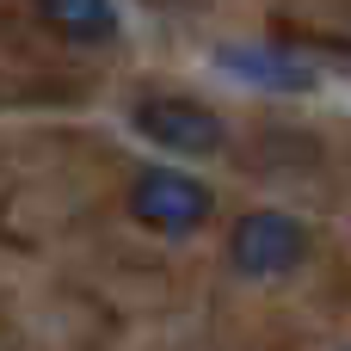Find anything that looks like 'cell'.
Here are the masks:
<instances>
[{
    "label": "cell",
    "mask_w": 351,
    "mask_h": 351,
    "mask_svg": "<svg viewBox=\"0 0 351 351\" xmlns=\"http://www.w3.org/2000/svg\"><path fill=\"white\" fill-rule=\"evenodd\" d=\"M210 210H216L210 185H197L191 173H173V167H148L130 185V216L154 234H191L210 222Z\"/></svg>",
    "instance_id": "cell-1"
},
{
    "label": "cell",
    "mask_w": 351,
    "mask_h": 351,
    "mask_svg": "<svg viewBox=\"0 0 351 351\" xmlns=\"http://www.w3.org/2000/svg\"><path fill=\"white\" fill-rule=\"evenodd\" d=\"M228 259L241 278H284L308 259V228L284 210H253L228 234Z\"/></svg>",
    "instance_id": "cell-2"
},
{
    "label": "cell",
    "mask_w": 351,
    "mask_h": 351,
    "mask_svg": "<svg viewBox=\"0 0 351 351\" xmlns=\"http://www.w3.org/2000/svg\"><path fill=\"white\" fill-rule=\"evenodd\" d=\"M136 130L173 154H216L222 148V117L191 105V99H142L136 105Z\"/></svg>",
    "instance_id": "cell-3"
},
{
    "label": "cell",
    "mask_w": 351,
    "mask_h": 351,
    "mask_svg": "<svg viewBox=\"0 0 351 351\" xmlns=\"http://www.w3.org/2000/svg\"><path fill=\"white\" fill-rule=\"evenodd\" d=\"M216 62L234 80L265 86V93H308L315 86V68L302 56H290V49H271V43H228V49H216Z\"/></svg>",
    "instance_id": "cell-4"
},
{
    "label": "cell",
    "mask_w": 351,
    "mask_h": 351,
    "mask_svg": "<svg viewBox=\"0 0 351 351\" xmlns=\"http://www.w3.org/2000/svg\"><path fill=\"white\" fill-rule=\"evenodd\" d=\"M43 25H56L62 37H80V43H105L117 31V12L111 0H37Z\"/></svg>",
    "instance_id": "cell-5"
}]
</instances>
